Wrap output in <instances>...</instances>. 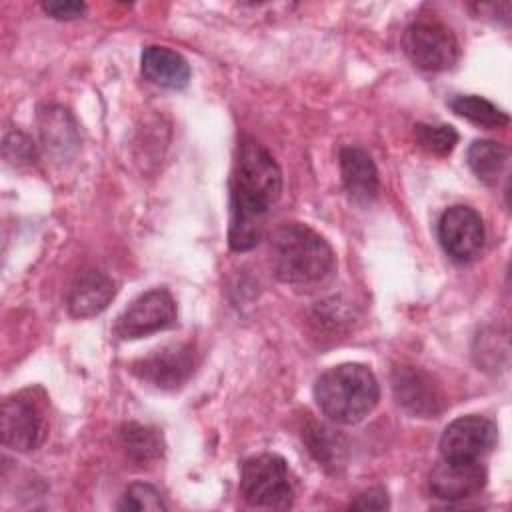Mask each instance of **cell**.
Masks as SVG:
<instances>
[{
    "mask_svg": "<svg viewBox=\"0 0 512 512\" xmlns=\"http://www.w3.org/2000/svg\"><path fill=\"white\" fill-rule=\"evenodd\" d=\"M122 446L126 448L128 456L136 462H150L162 454V436L158 430L130 422L120 430Z\"/></svg>",
    "mask_w": 512,
    "mask_h": 512,
    "instance_id": "obj_19",
    "label": "cell"
},
{
    "mask_svg": "<svg viewBox=\"0 0 512 512\" xmlns=\"http://www.w3.org/2000/svg\"><path fill=\"white\" fill-rule=\"evenodd\" d=\"M272 260L276 276L294 286H308L324 280L334 268L330 244L310 226L290 222L272 236Z\"/></svg>",
    "mask_w": 512,
    "mask_h": 512,
    "instance_id": "obj_2",
    "label": "cell"
},
{
    "mask_svg": "<svg viewBox=\"0 0 512 512\" xmlns=\"http://www.w3.org/2000/svg\"><path fill=\"white\" fill-rule=\"evenodd\" d=\"M450 108L478 124V126H484V128H500V126H506L508 124V114L504 110H500L496 104H492L490 100L482 98V96H474V94H458L454 98H450Z\"/></svg>",
    "mask_w": 512,
    "mask_h": 512,
    "instance_id": "obj_17",
    "label": "cell"
},
{
    "mask_svg": "<svg viewBox=\"0 0 512 512\" xmlns=\"http://www.w3.org/2000/svg\"><path fill=\"white\" fill-rule=\"evenodd\" d=\"M414 136H416V142L420 144V148H424L430 154H438V156L452 152V148L458 142V132L448 124H438V126L416 124Z\"/></svg>",
    "mask_w": 512,
    "mask_h": 512,
    "instance_id": "obj_20",
    "label": "cell"
},
{
    "mask_svg": "<svg viewBox=\"0 0 512 512\" xmlns=\"http://www.w3.org/2000/svg\"><path fill=\"white\" fill-rule=\"evenodd\" d=\"M390 506L388 496L382 488H370L362 492L354 502H350L348 508L352 510H386Z\"/></svg>",
    "mask_w": 512,
    "mask_h": 512,
    "instance_id": "obj_23",
    "label": "cell"
},
{
    "mask_svg": "<svg viewBox=\"0 0 512 512\" xmlns=\"http://www.w3.org/2000/svg\"><path fill=\"white\" fill-rule=\"evenodd\" d=\"M498 428L484 416H462L450 422L440 436V452L450 460H482L492 452Z\"/></svg>",
    "mask_w": 512,
    "mask_h": 512,
    "instance_id": "obj_7",
    "label": "cell"
},
{
    "mask_svg": "<svg viewBox=\"0 0 512 512\" xmlns=\"http://www.w3.org/2000/svg\"><path fill=\"white\" fill-rule=\"evenodd\" d=\"M116 284L100 270L88 268L76 274L68 290V310L74 318H90L100 314L114 298Z\"/></svg>",
    "mask_w": 512,
    "mask_h": 512,
    "instance_id": "obj_13",
    "label": "cell"
},
{
    "mask_svg": "<svg viewBox=\"0 0 512 512\" xmlns=\"http://www.w3.org/2000/svg\"><path fill=\"white\" fill-rule=\"evenodd\" d=\"M42 10L58 20H74L84 14L86 6L82 2H44Z\"/></svg>",
    "mask_w": 512,
    "mask_h": 512,
    "instance_id": "obj_24",
    "label": "cell"
},
{
    "mask_svg": "<svg viewBox=\"0 0 512 512\" xmlns=\"http://www.w3.org/2000/svg\"><path fill=\"white\" fill-rule=\"evenodd\" d=\"M176 322V302L164 288H154L138 296L114 324V334L122 340L142 338L170 328Z\"/></svg>",
    "mask_w": 512,
    "mask_h": 512,
    "instance_id": "obj_6",
    "label": "cell"
},
{
    "mask_svg": "<svg viewBox=\"0 0 512 512\" xmlns=\"http://www.w3.org/2000/svg\"><path fill=\"white\" fill-rule=\"evenodd\" d=\"M282 172L272 154L254 140H244L238 150L232 182V216L228 244L236 252L254 248L262 234V224L280 198Z\"/></svg>",
    "mask_w": 512,
    "mask_h": 512,
    "instance_id": "obj_1",
    "label": "cell"
},
{
    "mask_svg": "<svg viewBox=\"0 0 512 512\" xmlns=\"http://www.w3.org/2000/svg\"><path fill=\"white\" fill-rule=\"evenodd\" d=\"M12 150H14V154L8 156L12 162H16V160L18 162H28L32 158V154H34L32 142L24 134H20V132H12L4 140V154L12 152Z\"/></svg>",
    "mask_w": 512,
    "mask_h": 512,
    "instance_id": "obj_22",
    "label": "cell"
},
{
    "mask_svg": "<svg viewBox=\"0 0 512 512\" xmlns=\"http://www.w3.org/2000/svg\"><path fill=\"white\" fill-rule=\"evenodd\" d=\"M486 468L480 460L444 458L430 474V490L440 500L472 498L486 486Z\"/></svg>",
    "mask_w": 512,
    "mask_h": 512,
    "instance_id": "obj_11",
    "label": "cell"
},
{
    "mask_svg": "<svg viewBox=\"0 0 512 512\" xmlns=\"http://www.w3.org/2000/svg\"><path fill=\"white\" fill-rule=\"evenodd\" d=\"M132 372L156 388H180L194 372V348L186 342L162 346L134 362Z\"/></svg>",
    "mask_w": 512,
    "mask_h": 512,
    "instance_id": "obj_9",
    "label": "cell"
},
{
    "mask_svg": "<svg viewBox=\"0 0 512 512\" xmlns=\"http://www.w3.org/2000/svg\"><path fill=\"white\" fill-rule=\"evenodd\" d=\"M402 48L414 66L428 72L448 70L460 56L456 36L450 28L438 22L410 24L402 36Z\"/></svg>",
    "mask_w": 512,
    "mask_h": 512,
    "instance_id": "obj_5",
    "label": "cell"
},
{
    "mask_svg": "<svg viewBox=\"0 0 512 512\" xmlns=\"http://www.w3.org/2000/svg\"><path fill=\"white\" fill-rule=\"evenodd\" d=\"M2 442L18 452L36 450L48 432L42 410L26 398H8L2 404L0 416Z\"/></svg>",
    "mask_w": 512,
    "mask_h": 512,
    "instance_id": "obj_10",
    "label": "cell"
},
{
    "mask_svg": "<svg viewBox=\"0 0 512 512\" xmlns=\"http://www.w3.org/2000/svg\"><path fill=\"white\" fill-rule=\"evenodd\" d=\"M304 438L308 444V450L312 456L322 464V466H342L344 454H346V444L340 434H336L332 428L324 424H312L310 428L304 430Z\"/></svg>",
    "mask_w": 512,
    "mask_h": 512,
    "instance_id": "obj_18",
    "label": "cell"
},
{
    "mask_svg": "<svg viewBox=\"0 0 512 512\" xmlns=\"http://www.w3.org/2000/svg\"><path fill=\"white\" fill-rule=\"evenodd\" d=\"M340 174L342 184L356 204H370L378 190V170L374 160L358 146H346L340 150Z\"/></svg>",
    "mask_w": 512,
    "mask_h": 512,
    "instance_id": "obj_14",
    "label": "cell"
},
{
    "mask_svg": "<svg viewBox=\"0 0 512 512\" xmlns=\"http://www.w3.org/2000/svg\"><path fill=\"white\" fill-rule=\"evenodd\" d=\"M240 490L254 506L288 508L294 490L284 458L276 454H258L244 460L240 470Z\"/></svg>",
    "mask_w": 512,
    "mask_h": 512,
    "instance_id": "obj_4",
    "label": "cell"
},
{
    "mask_svg": "<svg viewBox=\"0 0 512 512\" xmlns=\"http://www.w3.org/2000/svg\"><path fill=\"white\" fill-rule=\"evenodd\" d=\"M392 390L396 402L414 416H436L444 408V398L434 380L412 366H398L392 372Z\"/></svg>",
    "mask_w": 512,
    "mask_h": 512,
    "instance_id": "obj_12",
    "label": "cell"
},
{
    "mask_svg": "<svg viewBox=\"0 0 512 512\" xmlns=\"http://www.w3.org/2000/svg\"><path fill=\"white\" fill-rule=\"evenodd\" d=\"M378 382L364 364H340L322 372L314 384L320 410L338 424L364 420L378 404Z\"/></svg>",
    "mask_w": 512,
    "mask_h": 512,
    "instance_id": "obj_3",
    "label": "cell"
},
{
    "mask_svg": "<svg viewBox=\"0 0 512 512\" xmlns=\"http://www.w3.org/2000/svg\"><path fill=\"white\" fill-rule=\"evenodd\" d=\"M118 510H138V512L154 510V512H158V510H166V504L154 486L144 484V482H134L124 490V494L118 502Z\"/></svg>",
    "mask_w": 512,
    "mask_h": 512,
    "instance_id": "obj_21",
    "label": "cell"
},
{
    "mask_svg": "<svg viewBox=\"0 0 512 512\" xmlns=\"http://www.w3.org/2000/svg\"><path fill=\"white\" fill-rule=\"evenodd\" d=\"M468 166L488 186L496 184L508 162V148L494 140H474L468 148Z\"/></svg>",
    "mask_w": 512,
    "mask_h": 512,
    "instance_id": "obj_16",
    "label": "cell"
},
{
    "mask_svg": "<svg viewBox=\"0 0 512 512\" xmlns=\"http://www.w3.org/2000/svg\"><path fill=\"white\" fill-rule=\"evenodd\" d=\"M438 240L452 260H474L484 244L480 214L468 206H450L438 220Z\"/></svg>",
    "mask_w": 512,
    "mask_h": 512,
    "instance_id": "obj_8",
    "label": "cell"
},
{
    "mask_svg": "<svg viewBox=\"0 0 512 512\" xmlns=\"http://www.w3.org/2000/svg\"><path fill=\"white\" fill-rule=\"evenodd\" d=\"M142 74L162 88L180 90L190 80V66L182 54L166 46H146L140 56Z\"/></svg>",
    "mask_w": 512,
    "mask_h": 512,
    "instance_id": "obj_15",
    "label": "cell"
}]
</instances>
